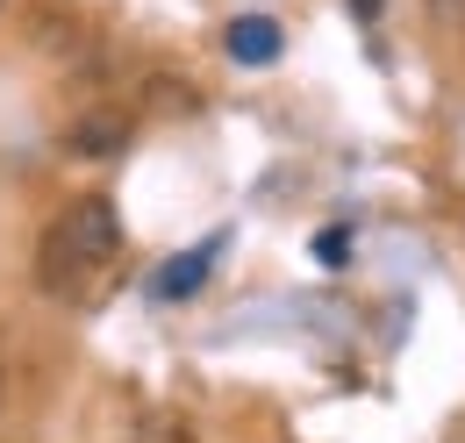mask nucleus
<instances>
[{
    "label": "nucleus",
    "mask_w": 465,
    "mask_h": 443,
    "mask_svg": "<svg viewBox=\"0 0 465 443\" xmlns=\"http://www.w3.org/2000/svg\"><path fill=\"white\" fill-rule=\"evenodd\" d=\"M122 265V215L108 193H79L36 243V286L58 300H94Z\"/></svg>",
    "instance_id": "nucleus-1"
},
{
    "label": "nucleus",
    "mask_w": 465,
    "mask_h": 443,
    "mask_svg": "<svg viewBox=\"0 0 465 443\" xmlns=\"http://www.w3.org/2000/svg\"><path fill=\"white\" fill-rule=\"evenodd\" d=\"M129 136H136V122L122 108H86V114L64 122V151H72V158H115Z\"/></svg>",
    "instance_id": "nucleus-2"
},
{
    "label": "nucleus",
    "mask_w": 465,
    "mask_h": 443,
    "mask_svg": "<svg viewBox=\"0 0 465 443\" xmlns=\"http://www.w3.org/2000/svg\"><path fill=\"white\" fill-rule=\"evenodd\" d=\"M280 44H287V36H280L272 15H236V22H230V57H236V64H272Z\"/></svg>",
    "instance_id": "nucleus-3"
},
{
    "label": "nucleus",
    "mask_w": 465,
    "mask_h": 443,
    "mask_svg": "<svg viewBox=\"0 0 465 443\" xmlns=\"http://www.w3.org/2000/svg\"><path fill=\"white\" fill-rule=\"evenodd\" d=\"M208 265H215V243H201V251H179L173 265L158 272V293H165V300H179V293H193V286L208 279Z\"/></svg>",
    "instance_id": "nucleus-4"
},
{
    "label": "nucleus",
    "mask_w": 465,
    "mask_h": 443,
    "mask_svg": "<svg viewBox=\"0 0 465 443\" xmlns=\"http://www.w3.org/2000/svg\"><path fill=\"white\" fill-rule=\"evenodd\" d=\"M143 443H193V437L179 429L173 415H151V422H143Z\"/></svg>",
    "instance_id": "nucleus-5"
},
{
    "label": "nucleus",
    "mask_w": 465,
    "mask_h": 443,
    "mask_svg": "<svg viewBox=\"0 0 465 443\" xmlns=\"http://www.w3.org/2000/svg\"><path fill=\"white\" fill-rule=\"evenodd\" d=\"M315 251H322V265H344V229H330V236H322Z\"/></svg>",
    "instance_id": "nucleus-6"
},
{
    "label": "nucleus",
    "mask_w": 465,
    "mask_h": 443,
    "mask_svg": "<svg viewBox=\"0 0 465 443\" xmlns=\"http://www.w3.org/2000/svg\"><path fill=\"white\" fill-rule=\"evenodd\" d=\"M351 15L358 22H380V0H351Z\"/></svg>",
    "instance_id": "nucleus-7"
},
{
    "label": "nucleus",
    "mask_w": 465,
    "mask_h": 443,
    "mask_svg": "<svg viewBox=\"0 0 465 443\" xmlns=\"http://www.w3.org/2000/svg\"><path fill=\"white\" fill-rule=\"evenodd\" d=\"M0 7H7V0H0Z\"/></svg>",
    "instance_id": "nucleus-8"
}]
</instances>
